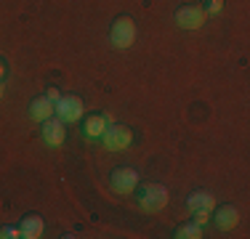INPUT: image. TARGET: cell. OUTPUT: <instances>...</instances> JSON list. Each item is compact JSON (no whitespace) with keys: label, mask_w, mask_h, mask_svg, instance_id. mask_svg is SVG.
Returning a JSON list of instances; mask_svg holds the SVG:
<instances>
[{"label":"cell","mask_w":250,"mask_h":239,"mask_svg":"<svg viewBox=\"0 0 250 239\" xmlns=\"http://www.w3.org/2000/svg\"><path fill=\"white\" fill-rule=\"evenodd\" d=\"M168 205V189L163 183H146L139 191V207L146 213H160Z\"/></svg>","instance_id":"1"},{"label":"cell","mask_w":250,"mask_h":239,"mask_svg":"<svg viewBox=\"0 0 250 239\" xmlns=\"http://www.w3.org/2000/svg\"><path fill=\"white\" fill-rule=\"evenodd\" d=\"M136 40V24L130 16H120V19H115L109 29V43L117 48V51H125V48H130Z\"/></svg>","instance_id":"2"},{"label":"cell","mask_w":250,"mask_h":239,"mask_svg":"<svg viewBox=\"0 0 250 239\" xmlns=\"http://www.w3.org/2000/svg\"><path fill=\"white\" fill-rule=\"evenodd\" d=\"M187 207L194 213V223L205 226V223H210V215H213V207H216V199H213L210 191H194V194L187 199Z\"/></svg>","instance_id":"3"},{"label":"cell","mask_w":250,"mask_h":239,"mask_svg":"<svg viewBox=\"0 0 250 239\" xmlns=\"http://www.w3.org/2000/svg\"><path fill=\"white\" fill-rule=\"evenodd\" d=\"M109 186H112L115 194H123V197L125 194H133V191L139 189V170H133V167H128V165L112 170Z\"/></svg>","instance_id":"4"},{"label":"cell","mask_w":250,"mask_h":239,"mask_svg":"<svg viewBox=\"0 0 250 239\" xmlns=\"http://www.w3.org/2000/svg\"><path fill=\"white\" fill-rule=\"evenodd\" d=\"M101 143H104V149H109V152H125V149L133 143V133H130V128H125V125H109V128L104 130V136H101Z\"/></svg>","instance_id":"5"},{"label":"cell","mask_w":250,"mask_h":239,"mask_svg":"<svg viewBox=\"0 0 250 239\" xmlns=\"http://www.w3.org/2000/svg\"><path fill=\"white\" fill-rule=\"evenodd\" d=\"M83 109H85V106H83V101L77 99V96H62V99L56 101V115L64 125L67 122H80Z\"/></svg>","instance_id":"6"},{"label":"cell","mask_w":250,"mask_h":239,"mask_svg":"<svg viewBox=\"0 0 250 239\" xmlns=\"http://www.w3.org/2000/svg\"><path fill=\"white\" fill-rule=\"evenodd\" d=\"M205 11H202V5H181V8L176 11V24L181 29H200L202 24H205Z\"/></svg>","instance_id":"7"},{"label":"cell","mask_w":250,"mask_h":239,"mask_svg":"<svg viewBox=\"0 0 250 239\" xmlns=\"http://www.w3.org/2000/svg\"><path fill=\"white\" fill-rule=\"evenodd\" d=\"M43 128H40V136H43V143L45 146H51V149H56V146H62L64 139H67V128H64V122L62 120H45V122H40Z\"/></svg>","instance_id":"8"},{"label":"cell","mask_w":250,"mask_h":239,"mask_svg":"<svg viewBox=\"0 0 250 239\" xmlns=\"http://www.w3.org/2000/svg\"><path fill=\"white\" fill-rule=\"evenodd\" d=\"M210 220H213V226H216L218 231H231V229H237V223H240V210L231 207V205H224V207H218V210H213Z\"/></svg>","instance_id":"9"},{"label":"cell","mask_w":250,"mask_h":239,"mask_svg":"<svg viewBox=\"0 0 250 239\" xmlns=\"http://www.w3.org/2000/svg\"><path fill=\"white\" fill-rule=\"evenodd\" d=\"M109 125H112V117L109 115H91V117L85 120V125H83V136H85V139H91V141H99Z\"/></svg>","instance_id":"10"},{"label":"cell","mask_w":250,"mask_h":239,"mask_svg":"<svg viewBox=\"0 0 250 239\" xmlns=\"http://www.w3.org/2000/svg\"><path fill=\"white\" fill-rule=\"evenodd\" d=\"M56 115V104L48 99V96H38V99L29 104V117L35 120V122H45V120H51Z\"/></svg>","instance_id":"11"},{"label":"cell","mask_w":250,"mask_h":239,"mask_svg":"<svg viewBox=\"0 0 250 239\" xmlns=\"http://www.w3.org/2000/svg\"><path fill=\"white\" fill-rule=\"evenodd\" d=\"M43 231H45V223H43L40 215H27V218L19 223L21 239H40V237H43Z\"/></svg>","instance_id":"12"},{"label":"cell","mask_w":250,"mask_h":239,"mask_svg":"<svg viewBox=\"0 0 250 239\" xmlns=\"http://www.w3.org/2000/svg\"><path fill=\"white\" fill-rule=\"evenodd\" d=\"M173 237H176V239H200V237H202V226L194 223V220H189V223L178 226Z\"/></svg>","instance_id":"13"},{"label":"cell","mask_w":250,"mask_h":239,"mask_svg":"<svg viewBox=\"0 0 250 239\" xmlns=\"http://www.w3.org/2000/svg\"><path fill=\"white\" fill-rule=\"evenodd\" d=\"M205 14H210V16H218L224 11V0H205Z\"/></svg>","instance_id":"14"},{"label":"cell","mask_w":250,"mask_h":239,"mask_svg":"<svg viewBox=\"0 0 250 239\" xmlns=\"http://www.w3.org/2000/svg\"><path fill=\"white\" fill-rule=\"evenodd\" d=\"M19 226H3L0 229V239H19Z\"/></svg>","instance_id":"15"},{"label":"cell","mask_w":250,"mask_h":239,"mask_svg":"<svg viewBox=\"0 0 250 239\" xmlns=\"http://www.w3.org/2000/svg\"><path fill=\"white\" fill-rule=\"evenodd\" d=\"M45 96H48V99L53 101V104H56V101H59V99H62V93H59V91H56V88H48V93H45Z\"/></svg>","instance_id":"16"},{"label":"cell","mask_w":250,"mask_h":239,"mask_svg":"<svg viewBox=\"0 0 250 239\" xmlns=\"http://www.w3.org/2000/svg\"><path fill=\"white\" fill-rule=\"evenodd\" d=\"M3 77H5V64L0 61V80H3Z\"/></svg>","instance_id":"17"},{"label":"cell","mask_w":250,"mask_h":239,"mask_svg":"<svg viewBox=\"0 0 250 239\" xmlns=\"http://www.w3.org/2000/svg\"><path fill=\"white\" fill-rule=\"evenodd\" d=\"M3 93H5V88H3V80H0V99H3Z\"/></svg>","instance_id":"18"}]
</instances>
